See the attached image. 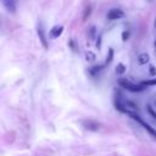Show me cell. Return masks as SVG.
<instances>
[{
	"label": "cell",
	"instance_id": "1",
	"mask_svg": "<svg viewBox=\"0 0 156 156\" xmlns=\"http://www.w3.org/2000/svg\"><path fill=\"white\" fill-rule=\"evenodd\" d=\"M118 84H120L122 88L127 89V90H129V91H133V93H137V91L144 90V87H143V86L134 84V83H132L131 81H128V79H126V78L118 79Z\"/></svg>",
	"mask_w": 156,
	"mask_h": 156
},
{
	"label": "cell",
	"instance_id": "2",
	"mask_svg": "<svg viewBox=\"0 0 156 156\" xmlns=\"http://www.w3.org/2000/svg\"><path fill=\"white\" fill-rule=\"evenodd\" d=\"M129 116H131L133 120H136V121H137L139 124H141V126H143L145 129H147V131H148V132L151 134V136L154 137V138H156V131H155V129H154L151 126H150V124H148L147 122H144V121L140 118V116H139V115H137L136 112H131V113H129Z\"/></svg>",
	"mask_w": 156,
	"mask_h": 156
},
{
	"label": "cell",
	"instance_id": "3",
	"mask_svg": "<svg viewBox=\"0 0 156 156\" xmlns=\"http://www.w3.org/2000/svg\"><path fill=\"white\" fill-rule=\"evenodd\" d=\"M82 126L84 127L87 131H90V132H97L100 129V124L99 122L97 121H93V120H86L82 122Z\"/></svg>",
	"mask_w": 156,
	"mask_h": 156
},
{
	"label": "cell",
	"instance_id": "4",
	"mask_svg": "<svg viewBox=\"0 0 156 156\" xmlns=\"http://www.w3.org/2000/svg\"><path fill=\"white\" fill-rule=\"evenodd\" d=\"M124 16V12L122 11L121 9H111L110 11L107 12V20L113 21V20H120Z\"/></svg>",
	"mask_w": 156,
	"mask_h": 156
},
{
	"label": "cell",
	"instance_id": "5",
	"mask_svg": "<svg viewBox=\"0 0 156 156\" xmlns=\"http://www.w3.org/2000/svg\"><path fill=\"white\" fill-rule=\"evenodd\" d=\"M1 3L4 5V7L9 12L15 14L16 9H17V0H1Z\"/></svg>",
	"mask_w": 156,
	"mask_h": 156
},
{
	"label": "cell",
	"instance_id": "6",
	"mask_svg": "<svg viewBox=\"0 0 156 156\" xmlns=\"http://www.w3.org/2000/svg\"><path fill=\"white\" fill-rule=\"evenodd\" d=\"M38 37H39V39L41 41V45L44 46V49H48V41H46L45 34H44V29H43L41 23H39V26H38Z\"/></svg>",
	"mask_w": 156,
	"mask_h": 156
},
{
	"label": "cell",
	"instance_id": "7",
	"mask_svg": "<svg viewBox=\"0 0 156 156\" xmlns=\"http://www.w3.org/2000/svg\"><path fill=\"white\" fill-rule=\"evenodd\" d=\"M62 32H64V27L62 26H54L53 28H51V30H50V37L51 38H59L61 34H62Z\"/></svg>",
	"mask_w": 156,
	"mask_h": 156
},
{
	"label": "cell",
	"instance_id": "8",
	"mask_svg": "<svg viewBox=\"0 0 156 156\" xmlns=\"http://www.w3.org/2000/svg\"><path fill=\"white\" fill-rule=\"evenodd\" d=\"M137 60H138V64L139 65H147L148 62H149V60H150V57H149V55L147 53H141V54L138 55Z\"/></svg>",
	"mask_w": 156,
	"mask_h": 156
},
{
	"label": "cell",
	"instance_id": "9",
	"mask_svg": "<svg viewBox=\"0 0 156 156\" xmlns=\"http://www.w3.org/2000/svg\"><path fill=\"white\" fill-rule=\"evenodd\" d=\"M124 72H126V67H124V65H123V64H118V65L116 66V73L123 75Z\"/></svg>",
	"mask_w": 156,
	"mask_h": 156
},
{
	"label": "cell",
	"instance_id": "10",
	"mask_svg": "<svg viewBox=\"0 0 156 156\" xmlns=\"http://www.w3.org/2000/svg\"><path fill=\"white\" fill-rule=\"evenodd\" d=\"M112 59H113V49H109V56L106 57V64H110V62L112 61Z\"/></svg>",
	"mask_w": 156,
	"mask_h": 156
},
{
	"label": "cell",
	"instance_id": "11",
	"mask_svg": "<svg viewBox=\"0 0 156 156\" xmlns=\"http://www.w3.org/2000/svg\"><path fill=\"white\" fill-rule=\"evenodd\" d=\"M155 84H156V78L143 82V86H155Z\"/></svg>",
	"mask_w": 156,
	"mask_h": 156
},
{
	"label": "cell",
	"instance_id": "12",
	"mask_svg": "<svg viewBox=\"0 0 156 156\" xmlns=\"http://www.w3.org/2000/svg\"><path fill=\"white\" fill-rule=\"evenodd\" d=\"M128 37H129V32H128V30H124V32L122 33V40L126 41L128 39Z\"/></svg>",
	"mask_w": 156,
	"mask_h": 156
},
{
	"label": "cell",
	"instance_id": "13",
	"mask_svg": "<svg viewBox=\"0 0 156 156\" xmlns=\"http://www.w3.org/2000/svg\"><path fill=\"white\" fill-rule=\"evenodd\" d=\"M86 56H87V60H89V61H93V60L95 59V55L93 54V53H90V51H89V53H87Z\"/></svg>",
	"mask_w": 156,
	"mask_h": 156
},
{
	"label": "cell",
	"instance_id": "14",
	"mask_svg": "<svg viewBox=\"0 0 156 156\" xmlns=\"http://www.w3.org/2000/svg\"><path fill=\"white\" fill-rule=\"evenodd\" d=\"M149 73H150V76H156V68L154 67V66H150L149 67Z\"/></svg>",
	"mask_w": 156,
	"mask_h": 156
},
{
	"label": "cell",
	"instance_id": "15",
	"mask_svg": "<svg viewBox=\"0 0 156 156\" xmlns=\"http://www.w3.org/2000/svg\"><path fill=\"white\" fill-rule=\"evenodd\" d=\"M101 70V66H98V67H93L91 70H90V73L91 75H95V72H99Z\"/></svg>",
	"mask_w": 156,
	"mask_h": 156
},
{
	"label": "cell",
	"instance_id": "16",
	"mask_svg": "<svg viewBox=\"0 0 156 156\" xmlns=\"http://www.w3.org/2000/svg\"><path fill=\"white\" fill-rule=\"evenodd\" d=\"M148 111H149V113H150V115H151V116H152V117L156 120V112H155V111L151 109V106H148Z\"/></svg>",
	"mask_w": 156,
	"mask_h": 156
},
{
	"label": "cell",
	"instance_id": "17",
	"mask_svg": "<svg viewBox=\"0 0 156 156\" xmlns=\"http://www.w3.org/2000/svg\"><path fill=\"white\" fill-rule=\"evenodd\" d=\"M89 14H90V7H88V9H87L86 15H84V18H87V16H89Z\"/></svg>",
	"mask_w": 156,
	"mask_h": 156
},
{
	"label": "cell",
	"instance_id": "18",
	"mask_svg": "<svg viewBox=\"0 0 156 156\" xmlns=\"http://www.w3.org/2000/svg\"><path fill=\"white\" fill-rule=\"evenodd\" d=\"M154 25H155V27H156V18H155V23H154Z\"/></svg>",
	"mask_w": 156,
	"mask_h": 156
},
{
	"label": "cell",
	"instance_id": "19",
	"mask_svg": "<svg viewBox=\"0 0 156 156\" xmlns=\"http://www.w3.org/2000/svg\"><path fill=\"white\" fill-rule=\"evenodd\" d=\"M155 45H156V41H155Z\"/></svg>",
	"mask_w": 156,
	"mask_h": 156
},
{
	"label": "cell",
	"instance_id": "20",
	"mask_svg": "<svg viewBox=\"0 0 156 156\" xmlns=\"http://www.w3.org/2000/svg\"><path fill=\"white\" fill-rule=\"evenodd\" d=\"M155 104H156V101H155Z\"/></svg>",
	"mask_w": 156,
	"mask_h": 156
}]
</instances>
